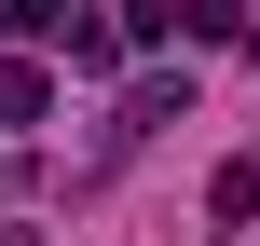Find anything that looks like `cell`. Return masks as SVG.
I'll return each mask as SVG.
<instances>
[{
    "instance_id": "obj_1",
    "label": "cell",
    "mask_w": 260,
    "mask_h": 246,
    "mask_svg": "<svg viewBox=\"0 0 260 246\" xmlns=\"http://www.w3.org/2000/svg\"><path fill=\"white\" fill-rule=\"evenodd\" d=\"M41 110H55V68L41 55H0V123H41Z\"/></svg>"
},
{
    "instance_id": "obj_2",
    "label": "cell",
    "mask_w": 260,
    "mask_h": 246,
    "mask_svg": "<svg viewBox=\"0 0 260 246\" xmlns=\"http://www.w3.org/2000/svg\"><path fill=\"white\" fill-rule=\"evenodd\" d=\"M206 205H219V219H260V151H233V164H219V192H206Z\"/></svg>"
},
{
    "instance_id": "obj_3",
    "label": "cell",
    "mask_w": 260,
    "mask_h": 246,
    "mask_svg": "<svg viewBox=\"0 0 260 246\" xmlns=\"http://www.w3.org/2000/svg\"><path fill=\"white\" fill-rule=\"evenodd\" d=\"M110 14H123V41H137V55H151V41H178V0H110Z\"/></svg>"
},
{
    "instance_id": "obj_4",
    "label": "cell",
    "mask_w": 260,
    "mask_h": 246,
    "mask_svg": "<svg viewBox=\"0 0 260 246\" xmlns=\"http://www.w3.org/2000/svg\"><path fill=\"white\" fill-rule=\"evenodd\" d=\"M247 27V0H178V41H233Z\"/></svg>"
},
{
    "instance_id": "obj_5",
    "label": "cell",
    "mask_w": 260,
    "mask_h": 246,
    "mask_svg": "<svg viewBox=\"0 0 260 246\" xmlns=\"http://www.w3.org/2000/svg\"><path fill=\"white\" fill-rule=\"evenodd\" d=\"M0 246H27V233H0Z\"/></svg>"
}]
</instances>
